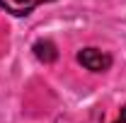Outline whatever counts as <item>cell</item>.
<instances>
[{"label":"cell","mask_w":126,"mask_h":123,"mask_svg":"<svg viewBox=\"0 0 126 123\" xmlns=\"http://www.w3.org/2000/svg\"><path fill=\"white\" fill-rule=\"evenodd\" d=\"M78 63L90 73H107L111 68V56L99 48H82L78 53Z\"/></svg>","instance_id":"1"},{"label":"cell","mask_w":126,"mask_h":123,"mask_svg":"<svg viewBox=\"0 0 126 123\" xmlns=\"http://www.w3.org/2000/svg\"><path fill=\"white\" fill-rule=\"evenodd\" d=\"M46 2H56V0H0V7L12 17H27L34 7L46 5Z\"/></svg>","instance_id":"2"},{"label":"cell","mask_w":126,"mask_h":123,"mask_svg":"<svg viewBox=\"0 0 126 123\" xmlns=\"http://www.w3.org/2000/svg\"><path fill=\"white\" fill-rule=\"evenodd\" d=\"M34 56L44 63V65H48V63H53L58 58V48H56L53 41H48V39H39L34 44Z\"/></svg>","instance_id":"3"},{"label":"cell","mask_w":126,"mask_h":123,"mask_svg":"<svg viewBox=\"0 0 126 123\" xmlns=\"http://www.w3.org/2000/svg\"><path fill=\"white\" fill-rule=\"evenodd\" d=\"M116 123H126V106H121V116H119Z\"/></svg>","instance_id":"4"}]
</instances>
